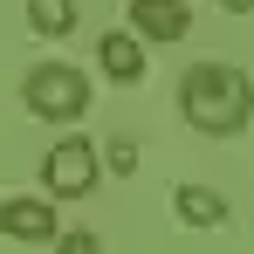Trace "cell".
<instances>
[{
	"instance_id": "obj_1",
	"label": "cell",
	"mask_w": 254,
	"mask_h": 254,
	"mask_svg": "<svg viewBox=\"0 0 254 254\" xmlns=\"http://www.w3.org/2000/svg\"><path fill=\"white\" fill-rule=\"evenodd\" d=\"M179 117L199 137H241L254 117V83L234 62H192L179 76Z\"/></svg>"
},
{
	"instance_id": "obj_2",
	"label": "cell",
	"mask_w": 254,
	"mask_h": 254,
	"mask_svg": "<svg viewBox=\"0 0 254 254\" xmlns=\"http://www.w3.org/2000/svg\"><path fill=\"white\" fill-rule=\"evenodd\" d=\"M21 96H28V110H35L42 124H76L89 110V76L76 62H35L28 83H21Z\"/></svg>"
},
{
	"instance_id": "obj_3",
	"label": "cell",
	"mask_w": 254,
	"mask_h": 254,
	"mask_svg": "<svg viewBox=\"0 0 254 254\" xmlns=\"http://www.w3.org/2000/svg\"><path fill=\"white\" fill-rule=\"evenodd\" d=\"M42 186L55 192V199H83L89 186H96V144L69 130V137H62V144L42 158Z\"/></svg>"
},
{
	"instance_id": "obj_4",
	"label": "cell",
	"mask_w": 254,
	"mask_h": 254,
	"mask_svg": "<svg viewBox=\"0 0 254 254\" xmlns=\"http://www.w3.org/2000/svg\"><path fill=\"white\" fill-rule=\"evenodd\" d=\"M130 35L137 42H186L192 35V7L186 0H130Z\"/></svg>"
},
{
	"instance_id": "obj_5",
	"label": "cell",
	"mask_w": 254,
	"mask_h": 254,
	"mask_svg": "<svg viewBox=\"0 0 254 254\" xmlns=\"http://www.w3.org/2000/svg\"><path fill=\"white\" fill-rule=\"evenodd\" d=\"M0 234H7V241L42 248V241H55V206H48L42 192H21V199H7V206H0Z\"/></svg>"
},
{
	"instance_id": "obj_6",
	"label": "cell",
	"mask_w": 254,
	"mask_h": 254,
	"mask_svg": "<svg viewBox=\"0 0 254 254\" xmlns=\"http://www.w3.org/2000/svg\"><path fill=\"white\" fill-rule=\"evenodd\" d=\"M96 69H103L110 83H137V76H144V42H137L130 28H110V35L96 42Z\"/></svg>"
},
{
	"instance_id": "obj_7",
	"label": "cell",
	"mask_w": 254,
	"mask_h": 254,
	"mask_svg": "<svg viewBox=\"0 0 254 254\" xmlns=\"http://www.w3.org/2000/svg\"><path fill=\"white\" fill-rule=\"evenodd\" d=\"M172 213H179L186 227H227V192H213V186H179V192H172Z\"/></svg>"
},
{
	"instance_id": "obj_8",
	"label": "cell",
	"mask_w": 254,
	"mask_h": 254,
	"mask_svg": "<svg viewBox=\"0 0 254 254\" xmlns=\"http://www.w3.org/2000/svg\"><path fill=\"white\" fill-rule=\"evenodd\" d=\"M28 28H35L42 42H62V35L76 28V0H28Z\"/></svg>"
},
{
	"instance_id": "obj_9",
	"label": "cell",
	"mask_w": 254,
	"mask_h": 254,
	"mask_svg": "<svg viewBox=\"0 0 254 254\" xmlns=\"http://www.w3.org/2000/svg\"><path fill=\"white\" fill-rule=\"evenodd\" d=\"M55 254H103V241L89 227H76V234H55Z\"/></svg>"
},
{
	"instance_id": "obj_10",
	"label": "cell",
	"mask_w": 254,
	"mask_h": 254,
	"mask_svg": "<svg viewBox=\"0 0 254 254\" xmlns=\"http://www.w3.org/2000/svg\"><path fill=\"white\" fill-rule=\"evenodd\" d=\"M103 158H110V172H137V151H130L124 137H117V144H103Z\"/></svg>"
},
{
	"instance_id": "obj_11",
	"label": "cell",
	"mask_w": 254,
	"mask_h": 254,
	"mask_svg": "<svg viewBox=\"0 0 254 254\" xmlns=\"http://www.w3.org/2000/svg\"><path fill=\"white\" fill-rule=\"evenodd\" d=\"M220 14H254V0H220Z\"/></svg>"
}]
</instances>
